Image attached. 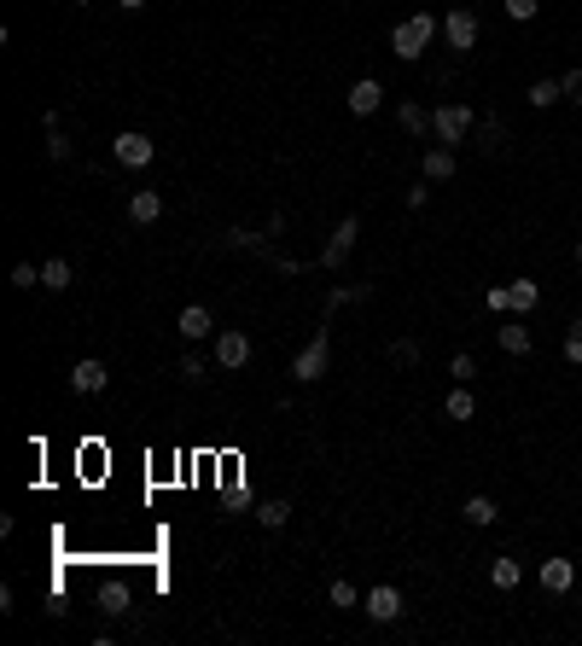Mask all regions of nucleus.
Returning <instances> with one entry per match:
<instances>
[{
    "label": "nucleus",
    "instance_id": "f257e3e1",
    "mask_svg": "<svg viewBox=\"0 0 582 646\" xmlns=\"http://www.w3.org/2000/svg\"><path fill=\"white\" fill-rule=\"evenodd\" d=\"M431 35H437V18H431V12H414V18H402L390 30V53L407 65V58H419L431 47Z\"/></svg>",
    "mask_w": 582,
    "mask_h": 646
},
{
    "label": "nucleus",
    "instance_id": "f03ea898",
    "mask_svg": "<svg viewBox=\"0 0 582 646\" xmlns=\"http://www.w3.org/2000/svg\"><path fill=\"white\" fill-rule=\"evenodd\" d=\"M472 122H478L472 105H437V111H431V134H437L443 146L466 140V134H472Z\"/></svg>",
    "mask_w": 582,
    "mask_h": 646
},
{
    "label": "nucleus",
    "instance_id": "7ed1b4c3",
    "mask_svg": "<svg viewBox=\"0 0 582 646\" xmlns=\"http://www.w3.org/2000/svg\"><path fill=\"white\" fill-rule=\"evenodd\" d=\"M355 233H362V221H355V216H344L338 228H332L327 251H320V268H344V256L355 251Z\"/></svg>",
    "mask_w": 582,
    "mask_h": 646
},
{
    "label": "nucleus",
    "instance_id": "20e7f679",
    "mask_svg": "<svg viewBox=\"0 0 582 646\" xmlns=\"http://www.w3.org/2000/svg\"><path fill=\"white\" fill-rule=\"evenodd\" d=\"M320 372H327V332H315V338L297 350V362H291V379H303V384H315Z\"/></svg>",
    "mask_w": 582,
    "mask_h": 646
},
{
    "label": "nucleus",
    "instance_id": "39448f33",
    "mask_svg": "<svg viewBox=\"0 0 582 646\" xmlns=\"http://www.w3.org/2000/svg\"><path fill=\"white\" fill-rule=\"evenodd\" d=\"M152 152H157V146L146 140V134H117V140H111V157H117L122 169H146V164H152Z\"/></svg>",
    "mask_w": 582,
    "mask_h": 646
},
{
    "label": "nucleus",
    "instance_id": "423d86ee",
    "mask_svg": "<svg viewBox=\"0 0 582 646\" xmlns=\"http://www.w3.org/2000/svg\"><path fill=\"white\" fill-rule=\"evenodd\" d=\"M443 35H449L454 53H472V47H478V18H472L466 6H454L449 18H443Z\"/></svg>",
    "mask_w": 582,
    "mask_h": 646
},
{
    "label": "nucleus",
    "instance_id": "0eeeda50",
    "mask_svg": "<svg viewBox=\"0 0 582 646\" xmlns=\"http://www.w3.org/2000/svg\"><path fill=\"white\" fill-rule=\"evenodd\" d=\"M362 612L373 617V624H396V617H402V594H396L390 582H379V588L362 600Z\"/></svg>",
    "mask_w": 582,
    "mask_h": 646
},
{
    "label": "nucleus",
    "instance_id": "6e6552de",
    "mask_svg": "<svg viewBox=\"0 0 582 646\" xmlns=\"http://www.w3.org/2000/svg\"><path fill=\"white\" fill-rule=\"evenodd\" d=\"M105 379H111V372H105V362H94V355H88V362H76V367H70V390H76V396L105 390Z\"/></svg>",
    "mask_w": 582,
    "mask_h": 646
},
{
    "label": "nucleus",
    "instance_id": "1a4fd4ad",
    "mask_svg": "<svg viewBox=\"0 0 582 646\" xmlns=\"http://www.w3.org/2000/svg\"><path fill=\"white\" fill-rule=\"evenodd\" d=\"M216 362L221 367H245L251 362V338H245V332H216Z\"/></svg>",
    "mask_w": 582,
    "mask_h": 646
},
{
    "label": "nucleus",
    "instance_id": "9d476101",
    "mask_svg": "<svg viewBox=\"0 0 582 646\" xmlns=\"http://www.w3.org/2000/svg\"><path fill=\"white\" fill-rule=\"evenodd\" d=\"M175 332H181V338H210V332H216V320H210V309L204 303H193V309H181V320H175Z\"/></svg>",
    "mask_w": 582,
    "mask_h": 646
},
{
    "label": "nucleus",
    "instance_id": "9b49d317",
    "mask_svg": "<svg viewBox=\"0 0 582 646\" xmlns=\"http://www.w3.org/2000/svg\"><path fill=\"white\" fill-rule=\"evenodd\" d=\"M379 105H385V88H379L373 76H362V82L350 88V111H355V117H373Z\"/></svg>",
    "mask_w": 582,
    "mask_h": 646
},
{
    "label": "nucleus",
    "instance_id": "f8f14e48",
    "mask_svg": "<svg viewBox=\"0 0 582 646\" xmlns=\"http://www.w3.org/2000/svg\"><path fill=\"white\" fill-rule=\"evenodd\" d=\"M571 582H577V565H571V559H542V588H548V594H565Z\"/></svg>",
    "mask_w": 582,
    "mask_h": 646
},
{
    "label": "nucleus",
    "instance_id": "ddd939ff",
    "mask_svg": "<svg viewBox=\"0 0 582 646\" xmlns=\"http://www.w3.org/2000/svg\"><path fill=\"white\" fill-rule=\"evenodd\" d=\"M157 216H164V198H157L152 186H140V193L129 198V221H140V228H152Z\"/></svg>",
    "mask_w": 582,
    "mask_h": 646
},
{
    "label": "nucleus",
    "instance_id": "4468645a",
    "mask_svg": "<svg viewBox=\"0 0 582 646\" xmlns=\"http://www.w3.org/2000/svg\"><path fill=\"white\" fill-rule=\"evenodd\" d=\"M536 303H542V285L536 280H513V285H506V309L524 315V309H536Z\"/></svg>",
    "mask_w": 582,
    "mask_h": 646
},
{
    "label": "nucleus",
    "instance_id": "2eb2a0df",
    "mask_svg": "<svg viewBox=\"0 0 582 646\" xmlns=\"http://www.w3.org/2000/svg\"><path fill=\"white\" fill-rule=\"evenodd\" d=\"M461 518H466V525H478V530H484V525H495V518H501V507H495L489 495H472V501L461 507Z\"/></svg>",
    "mask_w": 582,
    "mask_h": 646
},
{
    "label": "nucleus",
    "instance_id": "dca6fc26",
    "mask_svg": "<svg viewBox=\"0 0 582 646\" xmlns=\"http://www.w3.org/2000/svg\"><path fill=\"white\" fill-rule=\"evenodd\" d=\"M454 175V146H431L425 152V181H449Z\"/></svg>",
    "mask_w": 582,
    "mask_h": 646
},
{
    "label": "nucleus",
    "instance_id": "f3484780",
    "mask_svg": "<svg viewBox=\"0 0 582 646\" xmlns=\"http://www.w3.org/2000/svg\"><path fill=\"white\" fill-rule=\"evenodd\" d=\"M530 105H536V111H548V105H560V99H565V88H560V82H548V76H542V82H530Z\"/></svg>",
    "mask_w": 582,
    "mask_h": 646
},
{
    "label": "nucleus",
    "instance_id": "a211bd4d",
    "mask_svg": "<svg viewBox=\"0 0 582 646\" xmlns=\"http://www.w3.org/2000/svg\"><path fill=\"white\" fill-rule=\"evenodd\" d=\"M495 338H501L506 355H530V332L524 327H495Z\"/></svg>",
    "mask_w": 582,
    "mask_h": 646
},
{
    "label": "nucleus",
    "instance_id": "6ab92c4d",
    "mask_svg": "<svg viewBox=\"0 0 582 646\" xmlns=\"http://www.w3.org/2000/svg\"><path fill=\"white\" fill-rule=\"evenodd\" d=\"M518 577H524V570H518V559H495V565H489V582H495V588H518Z\"/></svg>",
    "mask_w": 582,
    "mask_h": 646
},
{
    "label": "nucleus",
    "instance_id": "aec40b11",
    "mask_svg": "<svg viewBox=\"0 0 582 646\" xmlns=\"http://www.w3.org/2000/svg\"><path fill=\"white\" fill-rule=\"evenodd\" d=\"M327 600L338 606V612H355V606H362V594H355V582H344V577H338V582L327 588Z\"/></svg>",
    "mask_w": 582,
    "mask_h": 646
},
{
    "label": "nucleus",
    "instance_id": "412c9836",
    "mask_svg": "<svg viewBox=\"0 0 582 646\" xmlns=\"http://www.w3.org/2000/svg\"><path fill=\"white\" fill-rule=\"evenodd\" d=\"M41 285H47V292H65V285H70V263H65V256H53V263L41 268Z\"/></svg>",
    "mask_w": 582,
    "mask_h": 646
},
{
    "label": "nucleus",
    "instance_id": "4be33fe9",
    "mask_svg": "<svg viewBox=\"0 0 582 646\" xmlns=\"http://www.w3.org/2000/svg\"><path fill=\"white\" fill-rule=\"evenodd\" d=\"M396 117H402V129H407V134H425V129H431V111H425V105H402Z\"/></svg>",
    "mask_w": 582,
    "mask_h": 646
},
{
    "label": "nucleus",
    "instance_id": "5701e85b",
    "mask_svg": "<svg viewBox=\"0 0 582 646\" xmlns=\"http://www.w3.org/2000/svg\"><path fill=\"white\" fill-rule=\"evenodd\" d=\"M472 414H478L472 390H461V384H454V390H449V419H472Z\"/></svg>",
    "mask_w": 582,
    "mask_h": 646
},
{
    "label": "nucleus",
    "instance_id": "b1692460",
    "mask_svg": "<svg viewBox=\"0 0 582 646\" xmlns=\"http://www.w3.org/2000/svg\"><path fill=\"white\" fill-rule=\"evenodd\" d=\"M256 518H263L268 530H280V525L291 518V501H263V507H256Z\"/></svg>",
    "mask_w": 582,
    "mask_h": 646
},
{
    "label": "nucleus",
    "instance_id": "393cba45",
    "mask_svg": "<svg viewBox=\"0 0 582 646\" xmlns=\"http://www.w3.org/2000/svg\"><path fill=\"white\" fill-rule=\"evenodd\" d=\"M99 612H105V617H122V612H129V594H122L117 582H111V588L99 594Z\"/></svg>",
    "mask_w": 582,
    "mask_h": 646
},
{
    "label": "nucleus",
    "instance_id": "a878e982",
    "mask_svg": "<svg viewBox=\"0 0 582 646\" xmlns=\"http://www.w3.org/2000/svg\"><path fill=\"white\" fill-rule=\"evenodd\" d=\"M501 6H506V18L530 23V18H536V12H542V0H501Z\"/></svg>",
    "mask_w": 582,
    "mask_h": 646
},
{
    "label": "nucleus",
    "instance_id": "bb28decb",
    "mask_svg": "<svg viewBox=\"0 0 582 646\" xmlns=\"http://www.w3.org/2000/svg\"><path fill=\"white\" fill-rule=\"evenodd\" d=\"M565 362L582 367V320H571V332H565Z\"/></svg>",
    "mask_w": 582,
    "mask_h": 646
},
{
    "label": "nucleus",
    "instance_id": "cd10ccee",
    "mask_svg": "<svg viewBox=\"0 0 582 646\" xmlns=\"http://www.w3.org/2000/svg\"><path fill=\"white\" fill-rule=\"evenodd\" d=\"M390 362L414 367V362H419V344H414V338H396V344H390Z\"/></svg>",
    "mask_w": 582,
    "mask_h": 646
},
{
    "label": "nucleus",
    "instance_id": "c85d7f7f",
    "mask_svg": "<svg viewBox=\"0 0 582 646\" xmlns=\"http://www.w3.org/2000/svg\"><path fill=\"white\" fill-rule=\"evenodd\" d=\"M12 285H18V292H35V285H41V274H35L30 263H18V268H12Z\"/></svg>",
    "mask_w": 582,
    "mask_h": 646
},
{
    "label": "nucleus",
    "instance_id": "c756f323",
    "mask_svg": "<svg viewBox=\"0 0 582 646\" xmlns=\"http://www.w3.org/2000/svg\"><path fill=\"white\" fill-rule=\"evenodd\" d=\"M175 372H181V379H187V384H204V379H210V372H204V362H198V355H187V362H181Z\"/></svg>",
    "mask_w": 582,
    "mask_h": 646
},
{
    "label": "nucleus",
    "instance_id": "7c9ffc66",
    "mask_svg": "<svg viewBox=\"0 0 582 646\" xmlns=\"http://www.w3.org/2000/svg\"><path fill=\"white\" fill-rule=\"evenodd\" d=\"M449 372H454V384H466V379L478 372V362H472V355H454V362H449Z\"/></svg>",
    "mask_w": 582,
    "mask_h": 646
},
{
    "label": "nucleus",
    "instance_id": "2f4dec72",
    "mask_svg": "<svg viewBox=\"0 0 582 646\" xmlns=\"http://www.w3.org/2000/svg\"><path fill=\"white\" fill-rule=\"evenodd\" d=\"M47 152H53L58 164H65V157H70V140H65V134H58V129H47Z\"/></svg>",
    "mask_w": 582,
    "mask_h": 646
},
{
    "label": "nucleus",
    "instance_id": "473e14b6",
    "mask_svg": "<svg viewBox=\"0 0 582 646\" xmlns=\"http://www.w3.org/2000/svg\"><path fill=\"white\" fill-rule=\"evenodd\" d=\"M560 88H565V99H571V105H582V70H571V76H565Z\"/></svg>",
    "mask_w": 582,
    "mask_h": 646
},
{
    "label": "nucleus",
    "instance_id": "72a5a7b5",
    "mask_svg": "<svg viewBox=\"0 0 582 646\" xmlns=\"http://www.w3.org/2000/svg\"><path fill=\"white\" fill-rule=\"evenodd\" d=\"M501 140H506V134H501V122H495V117H484V146L495 152V146H501Z\"/></svg>",
    "mask_w": 582,
    "mask_h": 646
},
{
    "label": "nucleus",
    "instance_id": "f704fd0d",
    "mask_svg": "<svg viewBox=\"0 0 582 646\" xmlns=\"http://www.w3.org/2000/svg\"><path fill=\"white\" fill-rule=\"evenodd\" d=\"M484 303L495 309V315H506V285H489V297H484Z\"/></svg>",
    "mask_w": 582,
    "mask_h": 646
},
{
    "label": "nucleus",
    "instance_id": "c9c22d12",
    "mask_svg": "<svg viewBox=\"0 0 582 646\" xmlns=\"http://www.w3.org/2000/svg\"><path fill=\"white\" fill-rule=\"evenodd\" d=\"M146 6V0H122V12H140Z\"/></svg>",
    "mask_w": 582,
    "mask_h": 646
},
{
    "label": "nucleus",
    "instance_id": "e433bc0d",
    "mask_svg": "<svg viewBox=\"0 0 582 646\" xmlns=\"http://www.w3.org/2000/svg\"><path fill=\"white\" fill-rule=\"evenodd\" d=\"M577 263H582V239H577Z\"/></svg>",
    "mask_w": 582,
    "mask_h": 646
},
{
    "label": "nucleus",
    "instance_id": "4c0bfd02",
    "mask_svg": "<svg viewBox=\"0 0 582 646\" xmlns=\"http://www.w3.org/2000/svg\"><path fill=\"white\" fill-rule=\"evenodd\" d=\"M76 6H88V0H76Z\"/></svg>",
    "mask_w": 582,
    "mask_h": 646
}]
</instances>
